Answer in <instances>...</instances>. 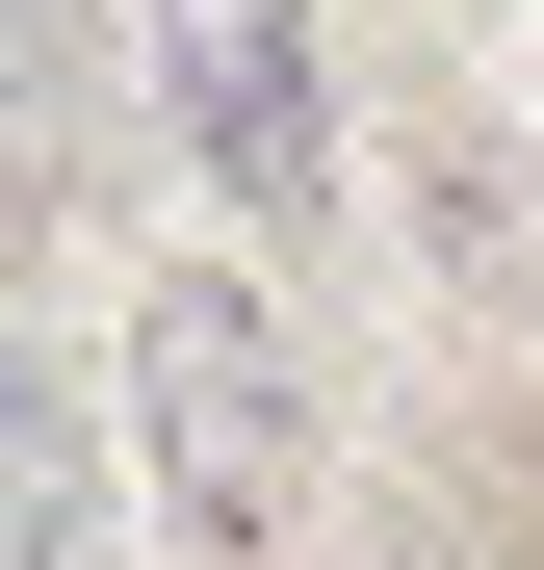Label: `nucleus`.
Instances as JSON below:
<instances>
[{"label": "nucleus", "mask_w": 544, "mask_h": 570, "mask_svg": "<svg viewBox=\"0 0 544 570\" xmlns=\"http://www.w3.org/2000/svg\"><path fill=\"white\" fill-rule=\"evenodd\" d=\"M130 493H156L181 570H286V493H311L286 285H234V259H156L130 285Z\"/></svg>", "instance_id": "obj_1"}, {"label": "nucleus", "mask_w": 544, "mask_h": 570, "mask_svg": "<svg viewBox=\"0 0 544 570\" xmlns=\"http://www.w3.org/2000/svg\"><path fill=\"white\" fill-rule=\"evenodd\" d=\"M78 156V0H0V181Z\"/></svg>", "instance_id": "obj_4"}, {"label": "nucleus", "mask_w": 544, "mask_h": 570, "mask_svg": "<svg viewBox=\"0 0 544 570\" xmlns=\"http://www.w3.org/2000/svg\"><path fill=\"white\" fill-rule=\"evenodd\" d=\"M0 570H105V493H78V415L27 337H0Z\"/></svg>", "instance_id": "obj_3"}, {"label": "nucleus", "mask_w": 544, "mask_h": 570, "mask_svg": "<svg viewBox=\"0 0 544 570\" xmlns=\"http://www.w3.org/2000/svg\"><path fill=\"white\" fill-rule=\"evenodd\" d=\"M130 78L156 130L234 181V234H311L337 208V105H311V0H130Z\"/></svg>", "instance_id": "obj_2"}]
</instances>
